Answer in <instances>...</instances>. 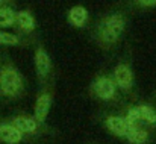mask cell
<instances>
[{"label": "cell", "instance_id": "obj_9", "mask_svg": "<svg viewBox=\"0 0 156 144\" xmlns=\"http://www.w3.org/2000/svg\"><path fill=\"white\" fill-rule=\"evenodd\" d=\"M24 135L15 128L11 120L0 121V143L2 144H21Z\"/></svg>", "mask_w": 156, "mask_h": 144}, {"label": "cell", "instance_id": "obj_1", "mask_svg": "<svg viewBox=\"0 0 156 144\" xmlns=\"http://www.w3.org/2000/svg\"><path fill=\"white\" fill-rule=\"evenodd\" d=\"M127 20L121 12H109L103 15L96 26V40L105 49L114 47L123 37Z\"/></svg>", "mask_w": 156, "mask_h": 144}, {"label": "cell", "instance_id": "obj_2", "mask_svg": "<svg viewBox=\"0 0 156 144\" xmlns=\"http://www.w3.org/2000/svg\"><path fill=\"white\" fill-rule=\"evenodd\" d=\"M24 93V77L20 70L11 62L0 64V97L6 100H17Z\"/></svg>", "mask_w": 156, "mask_h": 144}, {"label": "cell", "instance_id": "obj_12", "mask_svg": "<svg viewBox=\"0 0 156 144\" xmlns=\"http://www.w3.org/2000/svg\"><path fill=\"white\" fill-rule=\"evenodd\" d=\"M124 140L129 144H147L150 141V132L144 126H130Z\"/></svg>", "mask_w": 156, "mask_h": 144}, {"label": "cell", "instance_id": "obj_15", "mask_svg": "<svg viewBox=\"0 0 156 144\" xmlns=\"http://www.w3.org/2000/svg\"><path fill=\"white\" fill-rule=\"evenodd\" d=\"M21 44H23V40L20 35L12 34L9 31H5V29H0V46L15 47V46H21Z\"/></svg>", "mask_w": 156, "mask_h": 144}, {"label": "cell", "instance_id": "obj_16", "mask_svg": "<svg viewBox=\"0 0 156 144\" xmlns=\"http://www.w3.org/2000/svg\"><path fill=\"white\" fill-rule=\"evenodd\" d=\"M124 118L127 120V123L130 126H143V120H141V115H140V111H138V105L129 106L126 109Z\"/></svg>", "mask_w": 156, "mask_h": 144}, {"label": "cell", "instance_id": "obj_8", "mask_svg": "<svg viewBox=\"0 0 156 144\" xmlns=\"http://www.w3.org/2000/svg\"><path fill=\"white\" fill-rule=\"evenodd\" d=\"M11 121L15 124V128L26 137V135H35L40 132L41 124L37 121V118L34 115L29 114H17L11 118Z\"/></svg>", "mask_w": 156, "mask_h": 144}, {"label": "cell", "instance_id": "obj_10", "mask_svg": "<svg viewBox=\"0 0 156 144\" xmlns=\"http://www.w3.org/2000/svg\"><path fill=\"white\" fill-rule=\"evenodd\" d=\"M20 34H32L37 29V18L29 9H21L15 12V26Z\"/></svg>", "mask_w": 156, "mask_h": 144}, {"label": "cell", "instance_id": "obj_5", "mask_svg": "<svg viewBox=\"0 0 156 144\" xmlns=\"http://www.w3.org/2000/svg\"><path fill=\"white\" fill-rule=\"evenodd\" d=\"M34 65H35V71H37V76H38L40 82L46 84L50 73H52V58H50L49 52L43 46H38L35 49Z\"/></svg>", "mask_w": 156, "mask_h": 144}, {"label": "cell", "instance_id": "obj_7", "mask_svg": "<svg viewBox=\"0 0 156 144\" xmlns=\"http://www.w3.org/2000/svg\"><path fill=\"white\" fill-rule=\"evenodd\" d=\"M105 128H106V131L111 134V135H114V137H117V138H126V135H127V132H129V129H130V124L127 123V120L124 118V115H108L106 118H105L103 121Z\"/></svg>", "mask_w": 156, "mask_h": 144}, {"label": "cell", "instance_id": "obj_13", "mask_svg": "<svg viewBox=\"0 0 156 144\" xmlns=\"http://www.w3.org/2000/svg\"><path fill=\"white\" fill-rule=\"evenodd\" d=\"M15 12L11 6L8 5H2L0 6V29H11L15 26Z\"/></svg>", "mask_w": 156, "mask_h": 144}, {"label": "cell", "instance_id": "obj_3", "mask_svg": "<svg viewBox=\"0 0 156 144\" xmlns=\"http://www.w3.org/2000/svg\"><path fill=\"white\" fill-rule=\"evenodd\" d=\"M90 91H91V96L96 97L97 100H102V102H111L117 97L118 93V88L112 79V76H108V74H99L93 79L91 85H90Z\"/></svg>", "mask_w": 156, "mask_h": 144}, {"label": "cell", "instance_id": "obj_6", "mask_svg": "<svg viewBox=\"0 0 156 144\" xmlns=\"http://www.w3.org/2000/svg\"><path fill=\"white\" fill-rule=\"evenodd\" d=\"M52 93L47 91V90H43L35 100V105H34V117L37 118V121L43 126L46 124L47 121V117L50 114V108H52Z\"/></svg>", "mask_w": 156, "mask_h": 144}, {"label": "cell", "instance_id": "obj_18", "mask_svg": "<svg viewBox=\"0 0 156 144\" xmlns=\"http://www.w3.org/2000/svg\"><path fill=\"white\" fill-rule=\"evenodd\" d=\"M3 3H5V0H0V6H2V5H3Z\"/></svg>", "mask_w": 156, "mask_h": 144}, {"label": "cell", "instance_id": "obj_11", "mask_svg": "<svg viewBox=\"0 0 156 144\" xmlns=\"http://www.w3.org/2000/svg\"><path fill=\"white\" fill-rule=\"evenodd\" d=\"M90 20V12L85 6L82 5H74L68 9L67 12V21L71 27H76V29H82L87 26Z\"/></svg>", "mask_w": 156, "mask_h": 144}, {"label": "cell", "instance_id": "obj_4", "mask_svg": "<svg viewBox=\"0 0 156 144\" xmlns=\"http://www.w3.org/2000/svg\"><path fill=\"white\" fill-rule=\"evenodd\" d=\"M112 79L118 88V91H123V93H129L132 88H133V84H135V73H133V68L130 64L127 62H118L114 70H112Z\"/></svg>", "mask_w": 156, "mask_h": 144}, {"label": "cell", "instance_id": "obj_17", "mask_svg": "<svg viewBox=\"0 0 156 144\" xmlns=\"http://www.w3.org/2000/svg\"><path fill=\"white\" fill-rule=\"evenodd\" d=\"M133 2L138 8H143V9L156 8V0H133Z\"/></svg>", "mask_w": 156, "mask_h": 144}, {"label": "cell", "instance_id": "obj_14", "mask_svg": "<svg viewBox=\"0 0 156 144\" xmlns=\"http://www.w3.org/2000/svg\"><path fill=\"white\" fill-rule=\"evenodd\" d=\"M138 111L143 120V124H149V126H156V109L152 105L147 103H141L138 105Z\"/></svg>", "mask_w": 156, "mask_h": 144}]
</instances>
